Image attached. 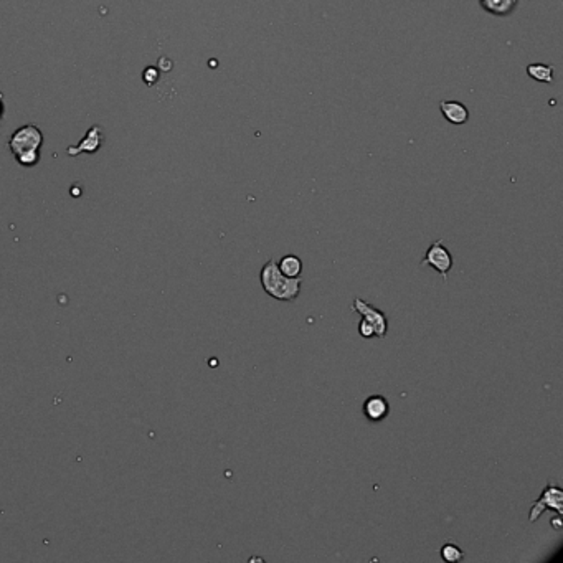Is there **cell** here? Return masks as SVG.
Segmentation results:
<instances>
[{
	"label": "cell",
	"instance_id": "3",
	"mask_svg": "<svg viewBox=\"0 0 563 563\" xmlns=\"http://www.w3.org/2000/svg\"><path fill=\"white\" fill-rule=\"evenodd\" d=\"M549 509L550 511L557 512L558 515L563 512V491L553 482H549L547 486H545L544 492L540 494V498L533 502L531 512H529V522L532 524L535 522V520H539L542 514H544L545 511H549Z\"/></svg>",
	"mask_w": 563,
	"mask_h": 563
},
{
	"label": "cell",
	"instance_id": "5",
	"mask_svg": "<svg viewBox=\"0 0 563 563\" xmlns=\"http://www.w3.org/2000/svg\"><path fill=\"white\" fill-rule=\"evenodd\" d=\"M350 309H352L354 312H357L362 319H365L367 323H370L373 325L375 337L383 339V337L387 336V332H389V319H387V316L383 314V311L377 309V307H373L372 304L365 303L364 299H360V298L354 299V303L350 304Z\"/></svg>",
	"mask_w": 563,
	"mask_h": 563
},
{
	"label": "cell",
	"instance_id": "7",
	"mask_svg": "<svg viewBox=\"0 0 563 563\" xmlns=\"http://www.w3.org/2000/svg\"><path fill=\"white\" fill-rule=\"evenodd\" d=\"M103 144V131L99 126H93L88 129L86 136L80 141V144L72 145V147L66 149V154L72 157H76L78 154L86 152V154H94L101 147Z\"/></svg>",
	"mask_w": 563,
	"mask_h": 563
},
{
	"label": "cell",
	"instance_id": "13",
	"mask_svg": "<svg viewBox=\"0 0 563 563\" xmlns=\"http://www.w3.org/2000/svg\"><path fill=\"white\" fill-rule=\"evenodd\" d=\"M143 80L145 81V85H149V86L156 85L157 80H159V70L154 68V66H149V68H145L144 73H143Z\"/></svg>",
	"mask_w": 563,
	"mask_h": 563
},
{
	"label": "cell",
	"instance_id": "14",
	"mask_svg": "<svg viewBox=\"0 0 563 563\" xmlns=\"http://www.w3.org/2000/svg\"><path fill=\"white\" fill-rule=\"evenodd\" d=\"M358 334H360V337H364V339H372V337H375L373 325L367 323L365 319H362L360 324H358Z\"/></svg>",
	"mask_w": 563,
	"mask_h": 563
},
{
	"label": "cell",
	"instance_id": "1",
	"mask_svg": "<svg viewBox=\"0 0 563 563\" xmlns=\"http://www.w3.org/2000/svg\"><path fill=\"white\" fill-rule=\"evenodd\" d=\"M260 283L265 289V293L278 301L294 303L301 294L303 279L299 278H287L278 268V263L274 260H268L263 265L260 271Z\"/></svg>",
	"mask_w": 563,
	"mask_h": 563
},
{
	"label": "cell",
	"instance_id": "10",
	"mask_svg": "<svg viewBox=\"0 0 563 563\" xmlns=\"http://www.w3.org/2000/svg\"><path fill=\"white\" fill-rule=\"evenodd\" d=\"M278 268L287 278H299L303 273V261L296 254H286L278 263Z\"/></svg>",
	"mask_w": 563,
	"mask_h": 563
},
{
	"label": "cell",
	"instance_id": "8",
	"mask_svg": "<svg viewBox=\"0 0 563 563\" xmlns=\"http://www.w3.org/2000/svg\"><path fill=\"white\" fill-rule=\"evenodd\" d=\"M440 110L443 112V116L449 121L451 124H461L468 123L469 119V111L464 104L460 101H441L440 103Z\"/></svg>",
	"mask_w": 563,
	"mask_h": 563
},
{
	"label": "cell",
	"instance_id": "2",
	"mask_svg": "<svg viewBox=\"0 0 563 563\" xmlns=\"http://www.w3.org/2000/svg\"><path fill=\"white\" fill-rule=\"evenodd\" d=\"M41 144H43V134L37 126L33 124H27V126L19 127L8 139V147L14 156H20L25 152H35L40 151Z\"/></svg>",
	"mask_w": 563,
	"mask_h": 563
},
{
	"label": "cell",
	"instance_id": "11",
	"mask_svg": "<svg viewBox=\"0 0 563 563\" xmlns=\"http://www.w3.org/2000/svg\"><path fill=\"white\" fill-rule=\"evenodd\" d=\"M527 74L532 80L540 83H550L553 80V68L550 65L544 63H532L527 66Z\"/></svg>",
	"mask_w": 563,
	"mask_h": 563
},
{
	"label": "cell",
	"instance_id": "15",
	"mask_svg": "<svg viewBox=\"0 0 563 563\" xmlns=\"http://www.w3.org/2000/svg\"><path fill=\"white\" fill-rule=\"evenodd\" d=\"M3 118V96L0 93V119Z\"/></svg>",
	"mask_w": 563,
	"mask_h": 563
},
{
	"label": "cell",
	"instance_id": "4",
	"mask_svg": "<svg viewBox=\"0 0 563 563\" xmlns=\"http://www.w3.org/2000/svg\"><path fill=\"white\" fill-rule=\"evenodd\" d=\"M453 254L444 246V240H436L435 243L429 245L423 260L420 263V266H431L433 269H436L444 281H448V274L453 269Z\"/></svg>",
	"mask_w": 563,
	"mask_h": 563
},
{
	"label": "cell",
	"instance_id": "9",
	"mask_svg": "<svg viewBox=\"0 0 563 563\" xmlns=\"http://www.w3.org/2000/svg\"><path fill=\"white\" fill-rule=\"evenodd\" d=\"M481 7L487 14L495 17H507L515 10L519 0H479Z\"/></svg>",
	"mask_w": 563,
	"mask_h": 563
},
{
	"label": "cell",
	"instance_id": "6",
	"mask_svg": "<svg viewBox=\"0 0 563 563\" xmlns=\"http://www.w3.org/2000/svg\"><path fill=\"white\" fill-rule=\"evenodd\" d=\"M365 418L372 423H380L390 415V403L389 400L382 395H372V397L365 398L364 407H362Z\"/></svg>",
	"mask_w": 563,
	"mask_h": 563
},
{
	"label": "cell",
	"instance_id": "12",
	"mask_svg": "<svg viewBox=\"0 0 563 563\" xmlns=\"http://www.w3.org/2000/svg\"><path fill=\"white\" fill-rule=\"evenodd\" d=\"M440 553H441V558L448 563H458L464 558V552H462V549L460 547V545L451 544V542L444 544L443 547H441Z\"/></svg>",
	"mask_w": 563,
	"mask_h": 563
}]
</instances>
